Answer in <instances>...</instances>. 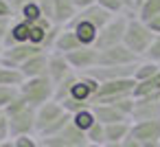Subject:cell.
Listing matches in <instances>:
<instances>
[{"label":"cell","instance_id":"9a60e30c","mask_svg":"<svg viewBox=\"0 0 160 147\" xmlns=\"http://www.w3.org/2000/svg\"><path fill=\"white\" fill-rule=\"evenodd\" d=\"M75 18L101 31V29H103V27H105L114 16H112V13H108L105 9H101L99 5H90V7H86V9H81V11H77V16H75Z\"/></svg>","mask_w":160,"mask_h":147},{"label":"cell","instance_id":"7bdbcfd3","mask_svg":"<svg viewBox=\"0 0 160 147\" xmlns=\"http://www.w3.org/2000/svg\"><path fill=\"white\" fill-rule=\"evenodd\" d=\"M2 51H5V44H2V42H0V55H2Z\"/></svg>","mask_w":160,"mask_h":147},{"label":"cell","instance_id":"9c48e42d","mask_svg":"<svg viewBox=\"0 0 160 147\" xmlns=\"http://www.w3.org/2000/svg\"><path fill=\"white\" fill-rule=\"evenodd\" d=\"M160 119V92L134 99V112H132V123H142V121H156Z\"/></svg>","mask_w":160,"mask_h":147},{"label":"cell","instance_id":"836d02e7","mask_svg":"<svg viewBox=\"0 0 160 147\" xmlns=\"http://www.w3.org/2000/svg\"><path fill=\"white\" fill-rule=\"evenodd\" d=\"M31 3H40V0H9V5H11V9H13L16 18H18L20 9H22V7H27V5H31Z\"/></svg>","mask_w":160,"mask_h":147},{"label":"cell","instance_id":"74e56055","mask_svg":"<svg viewBox=\"0 0 160 147\" xmlns=\"http://www.w3.org/2000/svg\"><path fill=\"white\" fill-rule=\"evenodd\" d=\"M121 147H142V145H140V143H138V140H136V138L129 134L125 140H121Z\"/></svg>","mask_w":160,"mask_h":147},{"label":"cell","instance_id":"8fae6325","mask_svg":"<svg viewBox=\"0 0 160 147\" xmlns=\"http://www.w3.org/2000/svg\"><path fill=\"white\" fill-rule=\"evenodd\" d=\"M46 147H86L88 145V140H86V134L83 132H79L75 125H72V121L57 134V136H51V138H44L42 140Z\"/></svg>","mask_w":160,"mask_h":147},{"label":"cell","instance_id":"bcb514c9","mask_svg":"<svg viewBox=\"0 0 160 147\" xmlns=\"http://www.w3.org/2000/svg\"><path fill=\"white\" fill-rule=\"evenodd\" d=\"M0 119H2V112H0Z\"/></svg>","mask_w":160,"mask_h":147},{"label":"cell","instance_id":"f6af8a7d","mask_svg":"<svg viewBox=\"0 0 160 147\" xmlns=\"http://www.w3.org/2000/svg\"><path fill=\"white\" fill-rule=\"evenodd\" d=\"M40 147H46V145H44V143H42V140H40Z\"/></svg>","mask_w":160,"mask_h":147},{"label":"cell","instance_id":"83f0119b","mask_svg":"<svg viewBox=\"0 0 160 147\" xmlns=\"http://www.w3.org/2000/svg\"><path fill=\"white\" fill-rule=\"evenodd\" d=\"M20 97V88H9V86H0V112H5L16 99Z\"/></svg>","mask_w":160,"mask_h":147},{"label":"cell","instance_id":"e575fe53","mask_svg":"<svg viewBox=\"0 0 160 147\" xmlns=\"http://www.w3.org/2000/svg\"><path fill=\"white\" fill-rule=\"evenodd\" d=\"M0 18H16L11 5H9V0H0Z\"/></svg>","mask_w":160,"mask_h":147},{"label":"cell","instance_id":"30bf717a","mask_svg":"<svg viewBox=\"0 0 160 147\" xmlns=\"http://www.w3.org/2000/svg\"><path fill=\"white\" fill-rule=\"evenodd\" d=\"M66 59L75 73H88L99 66V51L94 46H81V48L68 53Z\"/></svg>","mask_w":160,"mask_h":147},{"label":"cell","instance_id":"4dcf8cb0","mask_svg":"<svg viewBox=\"0 0 160 147\" xmlns=\"http://www.w3.org/2000/svg\"><path fill=\"white\" fill-rule=\"evenodd\" d=\"M142 59L153 62V64H160V35H153V42L149 44V48H147V53H145Z\"/></svg>","mask_w":160,"mask_h":147},{"label":"cell","instance_id":"ee69618b","mask_svg":"<svg viewBox=\"0 0 160 147\" xmlns=\"http://www.w3.org/2000/svg\"><path fill=\"white\" fill-rule=\"evenodd\" d=\"M86 147H103V145H90V143H88V145H86Z\"/></svg>","mask_w":160,"mask_h":147},{"label":"cell","instance_id":"52a82bcc","mask_svg":"<svg viewBox=\"0 0 160 147\" xmlns=\"http://www.w3.org/2000/svg\"><path fill=\"white\" fill-rule=\"evenodd\" d=\"M138 62L140 57H136L125 44H116L99 51V66H134Z\"/></svg>","mask_w":160,"mask_h":147},{"label":"cell","instance_id":"f35d334b","mask_svg":"<svg viewBox=\"0 0 160 147\" xmlns=\"http://www.w3.org/2000/svg\"><path fill=\"white\" fill-rule=\"evenodd\" d=\"M121 3H123V7H125L127 13H134V0H121Z\"/></svg>","mask_w":160,"mask_h":147},{"label":"cell","instance_id":"e0dca14e","mask_svg":"<svg viewBox=\"0 0 160 147\" xmlns=\"http://www.w3.org/2000/svg\"><path fill=\"white\" fill-rule=\"evenodd\" d=\"M51 13H53V22L57 27H66L77 16V9L70 0H51Z\"/></svg>","mask_w":160,"mask_h":147},{"label":"cell","instance_id":"44dd1931","mask_svg":"<svg viewBox=\"0 0 160 147\" xmlns=\"http://www.w3.org/2000/svg\"><path fill=\"white\" fill-rule=\"evenodd\" d=\"M129 134H132V121L105 125V143H118L121 145V140H125Z\"/></svg>","mask_w":160,"mask_h":147},{"label":"cell","instance_id":"ffe728a7","mask_svg":"<svg viewBox=\"0 0 160 147\" xmlns=\"http://www.w3.org/2000/svg\"><path fill=\"white\" fill-rule=\"evenodd\" d=\"M97 121L103 123V125H112V123H123V121H129L127 116H123L114 105H108V103H101V105H90Z\"/></svg>","mask_w":160,"mask_h":147},{"label":"cell","instance_id":"5bb4252c","mask_svg":"<svg viewBox=\"0 0 160 147\" xmlns=\"http://www.w3.org/2000/svg\"><path fill=\"white\" fill-rule=\"evenodd\" d=\"M70 75H75V70L70 68V64H68L66 55L51 51V53H48V75H46V77H48L55 86H59V84H62V81H66Z\"/></svg>","mask_w":160,"mask_h":147},{"label":"cell","instance_id":"f546056e","mask_svg":"<svg viewBox=\"0 0 160 147\" xmlns=\"http://www.w3.org/2000/svg\"><path fill=\"white\" fill-rule=\"evenodd\" d=\"M94 5H99L101 9H105V11H108V13H112V16H118V13H127L121 0H94Z\"/></svg>","mask_w":160,"mask_h":147},{"label":"cell","instance_id":"277c9868","mask_svg":"<svg viewBox=\"0 0 160 147\" xmlns=\"http://www.w3.org/2000/svg\"><path fill=\"white\" fill-rule=\"evenodd\" d=\"M134 86H136V81H134L132 77H129V79L105 81V84L99 86V90H97V94H94V99H92L90 105H101V103L112 105V103H116V101H121V99H127V97H132Z\"/></svg>","mask_w":160,"mask_h":147},{"label":"cell","instance_id":"4fadbf2b","mask_svg":"<svg viewBox=\"0 0 160 147\" xmlns=\"http://www.w3.org/2000/svg\"><path fill=\"white\" fill-rule=\"evenodd\" d=\"M134 70H136V64L134 66H97L92 70H88L86 75H90L92 79H97L99 84H105V81H116V79H134Z\"/></svg>","mask_w":160,"mask_h":147},{"label":"cell","instance_id":"ac0fdd59","mask_svg":"<svg viewBox=\"0 0 160 147\" xmlns=\"http://www.w3.org/2000/svg\"><path fill=\"white\" fill-rule=\"evenodd\" d=\"M81 46H83V44L79 42V38L75 35V31L62 27V31L57 33V40H55V44H53V51H55V53H62V55H68V53H72V51H77V48H81Z\"/></svg>","mask_w":160,"mask_h":147},{"label":"cell","instance_id":"8d00e7d4","mask_svg":"<svg viewBox=\"0 0 160 147\" xmlns=\"http://www.w3.org/2000/svg\"><path fill=\"white\" fill-rule=\"evenodd\" d=\"M70 3L75 5V9H77V11H81V9H86V7H90V5H94V0H70Z\"/></svg>","mask_w":160,"mask_h":147},{"label":"cell","instance_id":"b9f144b4","mask_svg":"<svg viewBox=\"0 0 160 147\" xmlns=\"http://www.w3.org/2000/svg\"><path fill=\"white\" fill-rule=\"evenodd\" d=\"M103 147H121V145H118V143H105Z\"/></svg>","mask_w":160,"mask_h":147},{"label":"cell","instance_id":"7402d4cb","mask_svg":"<svg viewBox=\"0 0 160 147\" xmlns=\"http://www.w3.org/2000/svg\"><path fill=\"white\" fill-rule=\"evenodd\" d=\"M156 92H160V73L153 75V77H149V79H145V81H138L134 86L132 97L140 99V97H149V94H156Z\"/></svg>","mask_w":160,"mask_h":147},{"label":"cell","instance_id":"8992f818","mask_svg":"<svg viewBox=\"0 0 160 147\" xmlns=\"http://www.w3.org/2000/svg\"><path fill=\"white\" fill-rule=\"evenodd\" d=\"M38 53H44V51L38 48V46H33V44H13V46H5L2 55H0V66L20 68L27 59L35 57Z\"/></svg>","mask_w":160,"mask_h":147},{"label":"cell","instance_id":"5b68a950","mask_svg":"<svg viewBox=\"0 0 160 147\" xmlns=\"http://www.w3.org/2000/svg\"><path fill=\"white\" fill-rule=\"evenodd\" d=\"M127 20H129V13H118V16H114V18L99 31V38H97V42H94V48H97V51H103V48L123 44L125 29H127Z\"/></svg>","mask_w":160,"mask_h":147},{"label":"cell","instance_id":"3957f363","mask_svg":"<svg viewBox=\"0 0 160 147\" xmlns=\"http://www.w3.org/2000/svg\"><path fill=\"white\" fill-rule=\"evenodd\" d=\"M20 97L33 105L40 108L48 101L55 99V84L48 77H35V79H24V84L20 86Z\"/></svg>","mask_w":160,"mask_h":147},{"label":"cell","instance_id":"7c38bea8","mask_svg":"<svg viewBox=\"0 0 160 147\" xmlns=\"http://www.w3.org/2000/svg\"><path fill=\"white\" fill-rule=\"evenodd\" d=\"M132 136L142 147H160V119L132 123Z\"/></svg>","mask_w":160,"mask_h":147},{"label":"cell","instance_id":"cb8c5ba5","mask_svg":"<svg viewBox=\"0 0 160 147\" xmlns=\"http://www.w3.org/2000/svg\"><path fill=\"white\" fill-rule=\"evenodd\" d=\"M94 123H97V116H94L92 108H86V110H79V112L72 114V125H75L79 132H83V134H86Z\"/></svg>","mask_w":160,"mask_h":147},{"label":"cell","instance_id":"4316f807","mask_svg":"<svg viewBox=\"0 0 160 147\" xmlns=\"http://www.w3.org/2000/svg\"><path fill=\"white\" fill-rule=\"evenodd\" d=\"M86 140H88L90 145H105V125L97 121V123L86 132Z\"/></svg>","mask_w":160,"mask_h":147},{"label":"cell","instance_id":"603a6c76","mask_svg":"<svg viewBox=\"0 0 160 147\" xmlns=\"http://www.w3.org/2000/svg\"><path fill=\"white\" fill-rule=\"evenodd\" d=\"M24 84V75L20 68H9V66H0V86H9V88H20Z\"/></svg>","mask_w":160,"mask_h":147},{"label":"cell","instance_id":"f1b7e54d","mask_svg":"<svg viewBox=\"0 0 160 147\" xmlns=\"http://www.w3.org/2000/svg\"><path fill=\"white\" fill-rule=\"evenodd\" d=\"M18 18L20 20H27V22H38L40 18H44L42 9H40V3H31L27 7H22L20 13H18Z\"/></svg>","mask_w":160,"mask_h":147},{"label":"cell","instance_id":"d6a6232c","mask_svg":"<svg viewBox=\"0 0 160 147\" xmlns=\"http://www.w3.org/2000/svg\"><path fill=\"white\" fill-rule=\"evenodd\" d=\"M11 24H13V18H0V42L5 44L9 31H11Z\"/></svg>","mask_w":160,"mask_h":147},{"label":"cell","instance_id":"d6986e66","mask_svg":"<svg viewBox=\"0 0 160 147\" xmlns=\"http://www.w3.org/2000/svg\"><path fill=\"white\" fill-rule=\"evenodd\" d=\"M29 31H31V24L27 20H20V18H13V24H11V31L5 40V46H13V44H29Z\"/></svg>","mask_w":160,"mask_h":147},{"label":"cell","instance_id":"ab89813d","mask_svg":"<svg viewBox=\"0 0 160 147\" xmlns=\"http://www.w3.org/2000/svg\"><path fill=\"white\" fill-rule=\"evenodd\" d=\"M142 3H145V0H134V13H136V11L142 7Z\"/></svg>","mask_w":160,"mask_h":147},{"label":"cell","instance_id":"2e32d148","mask_svg":"<svg viewBox=\"0 0 160 147\" xmlns=\"http://www.w3.org/2000/svg\"><path fill=\"white\" fill-rule=\"evenodd\" d=\"M20 73L24 79H35V77H46L48 75V53H38L35 57L27 59L20 66Z\"/></svg>","mask_w":160,"mask_h":147},{"label":"cell","instance_id":"6da1fadb","mask_svg":"<svg viewBox=\"0 0 160 147\" xmlns=\"http://www.w3.org/2000/svg\"><path fill=\"white\" fill-rule=\"evenodd\" d=\"M35 112L38 108L29 105L22 97H18L2 114L9 123V132H11V138H18V136H31L35 134Z\"/></svg>","mask_w":160,"mask_h":147},{"label":"cell","instance_id":"ba28073f","mask_svg":"<svg viewBox=\"0 0 160 147\" xmlns=\"http://www.w3.org/2000/svg\"><path fill=\"white\" fill-rule=\"evenodd\" d=\"M66 114V110L62 108V103L59 101H48V103H44V105H40L38 108V112H35V136L40 138L53 123H57L62 116Z\"/></svg>","mask_w":160,"mask_h":147},{"label":"cell","instance_id":"484cf974","mask_svg":"<svg viewBox=\"0 0 160 147\" xmlns=\"http://www.w3.org/2000/svg\"><path fill=\"white\" fill-rule=\"evenodd\" d=\"M156 16H160V0H145L142 7L136 11V18L142 22H149Z\"/></svg>","mask_w":160,"mask_h":147},{"label":"cell","instance_id":"d4e9b609","mask_svg":"<svg viewBox=\"0 0 160 147\" xmlns=\"http://www.w3.org/2000/svg\"><path fill=\"white\" fill-rule=\"evenodd\" d=\"M158 73H160V64L140 59V62L136 64V70H134V81H136V84H138V81H145V79H149V77H153V75H158Z\"/></svg>","mask_w":160,"mask_h":147},{"label":"cell","instance_id":"60d3db41","mask_svg":"<svg viewBox=\"0 0 160 147\" xmlns=\"http://www.w3.org/2000/svg\"><path fill=\"white\" fill-rule=\"evenodd\" d=\"M0 147H16V145H13V138H11V140H5V143H0Z\"/></svg>","mask_w":160,"mask_h":147},{"label":"cell","instance_id":"7a4b0ae2","mask_svg":"<svg viewBox=\"0 0 160 147\" xmlns=\"http://www.w3.org/2000/svg\"><path fill=\"white\" fill-rule=\"evenodd\" d=\"M153 42V33L149 31V27L136 18V13H129V20H127V29H125V38H123V44L136 55V57H145L149 44Z\"/></svg>","mask_w":160,"mask_h":147},{"label":"cell","instance_id":"1f68e13d","mask_svg":"<svg viewBox=\"0 0 160 147\" xmlns=\"http://www.w3.org/2000/svg\"><path fill=\"white\" fill-rule=\"evenodd\" d=\"M13 145L16 147H40V138L35 134H31V136H18V138H13Z\"/></svg>","mask_w":160,"mask_h":147},{"label":"cell","instance_id":"d590c367","mask_svg":"<svg viewBox=\"0 0 160 147\" xmlns=\"http://www.w3.org/2000/svg\"><path fill=\"white\" fill-rule=\"evenodd\" d=\"M147 27H149V31L153 33V35H160V16H156V18H151L149 22H145Z\"/></svg>","mask_w":160,"mask_h":147}]
</instances>
